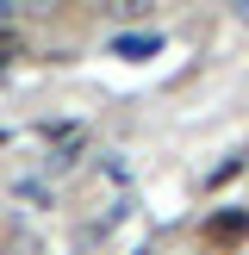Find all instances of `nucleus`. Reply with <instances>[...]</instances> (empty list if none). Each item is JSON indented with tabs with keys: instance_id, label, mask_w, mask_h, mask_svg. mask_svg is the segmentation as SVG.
Instances as JSON below:
<instances>
[{
	"instance_id": "f257e3e1",
	"label": "nucleus",
	"mask_w": 249,
	"mask_h": 255,
	"mask_svg": "<svg viewBox=\"0 0 249 255\" xmlns=\"http://www.w3.org/2000/svg\"><path fill=\"white\" fill-rule=\"evenodd\" d=\"M0 255H44V237H37L31 224H12V231L0 237Z\"/></svg>"
}]
</instances>
